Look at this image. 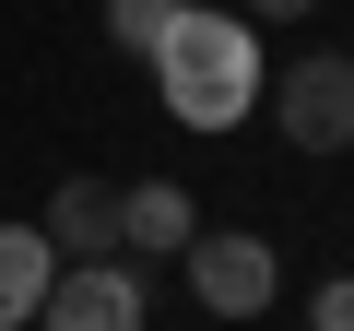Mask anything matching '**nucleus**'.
<instances>
[{
	"label": "nucleus",
	"mask_w": 354,
	"mask_h": 331,
	"mask_svg": "<svg viewBox=\"0 0 354 331\" xmlns=\"http://www.w3.org/2000/svg\"><path fill=\"white\" fill-rule=\"evenodd\" d=\"M153 95H165V118L177 130H236L248 107H260V24L248 12H177L165 36H153Z\"/></svg>",
	"instance_id": "obj_1"
},
{
	"label": "nucleus",
	"mask_w": 354,
	"mask_h": 331,
	"mask_svg": "<svg viewBox=\"0 0 354 331\" xmlns=\"http://www.w3.org/2000/svg\"><path fill=\"white\" fill-rule=\"evenodd\" d=\"M272 118L295 154H354V60L342 48H295L272 71Z\"/></svg>",
	"instance_id": "obj_2"
},
{
	"label": "nucleus",
	"mask_w": 354,
	"mask_h": 331,
	"mask_svg": "<svg viewBox=\"0 0 354 331\" xmlns=\"http://www.w3.org/2000/svg\"><path fill=\"white\" fill-rule=\"evenodd\" d=\"M177 260H189V296H201L213 319H260V307L283 296V249H272V237H213V225H201Z\"/></svg>",
	"instance_id": "obj_3"
},
{
	"label": "nucleus",
	"mask_w": 354,
	"mask_h": 331,
	"mask_svg": "<svg viewBox=\"0 0 354 331\" xmlns=\"http://www.w3.org/2000/svg\"><path fill=\"white\" fill-rule=\"evenodd\" d=\"M36 331H142V272L130 260H59Z\"/></svg>",
	"instance_id": "obj_4"
},
{
	"label": "nucleus",
	"mask_w": 354,
	"mask_h": 331,
	"mask_svg": "<svg viewBox=\"0 0 354 331\" xmlns=\"http://www.w3.org/2000/svg\"><path fill=\"white\" fill-rule=\"evenodd\" d=\"M36 237H48L59 260H118V190H106V178H59L48 213H36Z\"/></svg>",
	"instance_id": "obj_5"
},
{
	"label": "nucleus",
	"mask_w": 354,
	"mask_h": 331,
	"mask_svg": "<svg viewBox=\"0 0 354 331\" xmlns=\"http://www.w3.org/2000/svg\"><path fill=\"white\" fill-rule=\"evenodd\" d=\"M189 237H201V202L177 190V178H142V190H118V249L165 260V249H189Z\"/></svg>",
	"instance_id": "obj_6"
},
{
	"label": "nucleus",
	"mask_w": 354,
	"mask_h": 331,
	"mask_svg": "<svg viewBox=\"0 0 354 331\" xmlns=\"http://www.w3.org/2000/svg\"><path fill=\"white\" fill-rule=\"evenodd\" d=\"M48 284H59V249H48L36 225H0V331H36Z\"/></svg>",
	"instance_id": "obj_7"
},
{
	"label": "nucleus",
	"mask_w": 354,
	"mask_h": 331,
	"mask_svg": "<svg viewBox=\"0 0 354 331\" xmlns=\"http://www.w3.org/2000/svg\"><path fill=\"white\" fill-rule=\"evenodd\" d=\"M177 12H189V0H106V36H118L130 60H153V36H165Z\"/></svg>",
	"instance_id": "obj_8"
},
{
	"label": "nucleus",
	"mask_w": 354,
	"mask_h": 331,
	"mask_svg": "<svg viewBox=\"0 0 354 331\" xmlns=\"http://www.w3.org/2000/svg\"><path fill=\"white\" fill-rule=\"evenodd\" d=\"M307 331H354V272H330V284L307 296Z\"/></svg>",
	"instance_id": "obj_9"
},
{
	"label": "nucleus",
	"mask_w": 354,
	"mask_h": 331,
	"mask_svg": "<svg viewBox=\"0 0 354 331\" xmlns=\"http://www.w3.org/2000/svg\"><path fill=\"white\" fill-rule=\"evenodd\" d=\"M236 12H248V24H307L319 0H236Z\"/></svg>",
	"instance_id": "obj_10"
},
{
	"label": "nucleus",
	"mask_w": 354,
	"mask_h": 331,
	"mask_svg": "<svg viewBox=\"0 0 354 331\" xmlns=\"http://www.w3.org/2000/svg\"><path fill=\"white\" fill-rule=\"evenodd\" d=\"M342 60H354V48H342Z\"/></svg>",
	"instance_id": "obj_11"
}]
</instances>
